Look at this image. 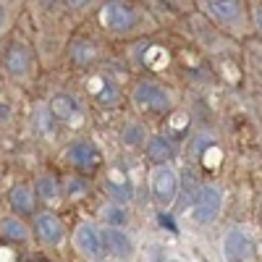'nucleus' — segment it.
I'll list each match as a JSON object with an SVG mask.
<instances>
[{"label": "nucleus", "instance_id": "nucleus-1", "mask_svg": "<svg viewBox=\"0 0 262 262\" xmlns=\"http://www.w3.org/2000/svg\"><path fill=\"white\" fill-rule=\"evenodd\" d=\"M100 34L111 39H144L160 29V21L147 0H102L95 11Z\"/></svg>", "mask_w": 262, "mask_h": 262}, {"label": "nucleus", "instance_id": "nucleus-2", "mask_svg": "<svg viewBox=\"0 0 262 262\" xmlns=\"http://www.w3.org/2000/svg\"><path fill=\"white\" fill-rule=\"evenodd\" d=\"M194 3H196V13H202L207 21H212L231 39H247L254 34L249 0H194Z\"/></svg>", "mask_w": 262, "mask_h": 262}, {"label": "nucleus", "instance_id": "nucleus-3", "mask_svg": "<svg viewBox=\"0 0 262 262\" xmlns=\"http://www.w3.org/2000/svg\"><path fill=\"white\" fill-rule=\"evenodd\" d=\"M128 100L134 105V111L147 113V116H168L170 111H176L179 95L170 84L160 79H139L134 81L128 92Z\"/></svg>", "mask_w": 262, "mask_h": 262}, {"label": "nucleus", "instance_id": "nucleus-4", "mask_svg": "<svg viewBox=\"0 0 262 262\" xmlns=\"http://www.w3.org/2000/svg\"><path fill=\"white\" fill-rule=\"evenodd\" d=\"M3 74L18 84H27L34 79L37 74V55L32 50V45L24 39L13 34L6 45H3Z\"/></svg>", "mask_w": 262, "mask_h": 262}, {"label": "nucleus", "instance_id": "nucleus-5", "mask_svg": "<svg viewBox=\"0 0 262 262\" xmlns=\"http://www.w3.org/2000/svg\"><path fill=\"white\" fill-rule=\"evenodd\" d=\"M84 90H86V95L92 97V102L100 105V107H116V105H121V100H123V92H121L118 81L107 74V71H100V69H95V71L86 74Z\"/></svg>", "mask_w": 262, "mask_h": 262}, {"label": "nucleus", "instance_id": "nucleus-6", "mask_svg": "<svg viewBox=\"0 0 262 262\" xmlns=\"http://www.w3.org/2000/svg\"><path fill=\"white\" fill-rule=\"evenodd\" d=\"M66 163H69L76 173H81V176L97 173L102 168V149L92 139H74L66 147Z\"/></svg>", "mask_w": 262, "mask_h": 262}, {"label": "nucleus", "instance_id": "nucleus-7", "mask_svg": "<svg viewBox=\"0 0 262 262\" xmlns=\"http://www.w3.org/2000/svg\"><path fill=\"white\" fill-rule=\"evenodd\" d=\"M221 207H223V194L221 189L215 186H200L191 200V217L194 223L200 226H210L217 221V215H221Z\"/></svg>", "mask_w": 262, "mask_h": 262}, {"label": "nucleus", "instance_id": "nucleus-8", "mask_svg": "<svg viewBox=\"0 0 262 262\" xmlns=\"http://www.w3.org/2000/svg\"><path fill=\"white\" fill-rule=\"evenodd\" d=\"M149 191H152L158 205H163V207L173 205L179 196V173L168 163L155 165V170H152V176H149Z\"/></svg>", "mask_w": 262, "mask_h": 262}, {"label": "nucleus", "instance_id": "nucleus-9", "mask_svg": "<svg viewBox=\"0 0 262 262\" xmlns=\"http://www.w3.org/2000/svg\"><path fill=\"white\" fill-rule=\"evenodd\" d=\"M48 111L50 116L58 121V126H81L84 121V113H81V105L76 100V95L71 92H55L50 100H48Z\"/></svg>", "mask_w": 262, "mask_h": 262}, {"label": "nucleus", "instance_id": "nucleus-10", "mask_svg": "<svg viewBox=\"0 0 262 262\" xmlns=\"http://www.w3.org/2000/svg\"><path fill=\"white\" fill-rule=\"evenodd\" d=\"M34 233H37V238L45 247H60L63 238H66L63 221H60L55 212H50V210L34 215Z\"/></svg>", "mask_w": 262, "mask_h": 262}, {"label": "nucleus", "instance_id": "nucleus-11", "mask_svg": "<svg viewBox=\"0 0 262 262\" xmlns=\"http://www.w3.org/2000/svg\"><path fill=\"white\" fill-rule=\"evenodd\" d=\"M74 247L76 252H81L90 259H102L105 257V247H102V233L95 223H81L74 231Z\"/></svg>", "mask_w": 262, "mask_h": 262}, {"label": "nucleus", "instance_id": "nucleus-12", "mask_svg": "<svg viewBox=\"0 0 262 262\" xmlns=\"http://www.w3.org/2000/svg\"><path fill=\"white\" fill-rule=\"evenodd\" d=\"M69 58L74 66H79V69L90 71V69H97V60H100V45L92 39V37H74L69 42Z\"/></svg>", "mask_w": 262, "mask_h": 262}, {"label": "nucleus", "instance_id": "nucleus-13", "mask_svg": "<svg viewBox=\"0 0 262 262\" xmlns=\"http://www.w3.org/2000/svg\"><path fill=\"white\" fill-rule=\"evenodd\" d=\"M102 186H105V191L111 194L118 205L131 202V196H134V184H131V176L121 165H111V168L105 170Z\"/></svg>", "mask_w": 262, "mask_h": 262}, {"label": "nucleus", "instance_id": "nucleus-14", "mask_svg": "<svg viewBox=\"0 0 262 262\" xmlns=\"http://www.w3.org/2000/svg\"><path fill=\"white\" fill-rule=\"evenodd\" d=\"M102 233V247H105V257L111 259H128L134 254V244H131V238L121 231V228H100Z\"/></svg>", "mask_w": 262, "mask_h": 262}, {"label": "nucleus", "instance_id": "nucleus-15", "mask_svg": "<svg viewBox=\"0 0 262 262\" xmlns=\"http://www.w3.org/2000/svg\"><path fill=\"white\" fill-rule=\"evenodd\" d=\"M252 254V236L242 228H231L223 238V257L228 262H244Z\"/></svg>", "mask_w": 262, "mask_h": 262}, {"label": "nucleus", "instance_id": "nucleus-16", "mask_svg": "<svg viewBox=\"0 0 262 262\" xmlns=\"http://www.w3.org/2000/svg\"><path fill=\"white\" fill-rule=\"evenodd\" d=\"M8 202H11L16 215H34V207H37L34 186H29V184H13L11 191H8Z\"/></svg>", "mask_w": 262, "mask_h": 262}, {"label": "nucleus", "instance_id": "nucleus-17", "mask_svg": "<svg viewBox=\"0 0 262 262\" xmlns=\"http://www.w3.org/2000/svg\"><path fill=\"white\" fill-rule=\"evenodd\" d=\"M34 194H37V200L42 202H58L60 200V194H63V184L58 181V176H53V173H39L37 181H34Z\"/></svg>", "mask_w": 262, "mask_h": 262}, {"label": "nucleus", "instance_id": "nucleus-18", "mask_svg": "<svg viewBox=\"0 0 262 262\" xmlns=\"http://www.w3.org/2000/svg\"><path fill=\"white\" fill-rule=\"evenodd\" d=\"M144 152H147V158L155 165H165L173 158V144L165 137H149L147 144H144Z\"/></svg>", "mask_w": 262, "mask_h": 262}, {"label": "nucleus", "instance_id": "nucleus-19", "mask_svg": "<svg viewBox=\"0 0 262 262\" xmlns=\"http://www.w3.org/2000/svg\"><path fill=\"white\" fill-rule=\"evenodd\" d=\"M0 236L8 238V242H27V238H29V228L24 226L21 217L11 215V217H3V221H0Z\"/></svg>", "mask_w": 262, "mask_h": 262}, {"label": "nucleus", "instance_id": "nucleus-20", "mask_svg": "<svg viewBox=\"0 0 262 262\" xmlns=\"http://www.w3.org/2000/svg\"><path fill=\"white\" fill-rule=\"evenodd\" d=\"M102 0H60V6L69 11L71 16H86V13H95L97 6Z\"/></svg>", "mask_w": 262, "mask_h": 262}, {"label": "nucleus", "instance_id": "nucleus-21", "mask_svg": "<svg viewBox=\"0 0 262 262\" xmlns=\"http://www.w3.org/2000/svg\"><path fill=\"white\" fill-rule=\"evenodd\" d=\"M121 139L128 144V147H142L147 144V128L142 123H128L123 131H121Z\"/></svg>", "mask_w": 262, "mask_h": 262}, {"label": "nucleus", "instance_id": "nucleus-22", "mask_svg": "<svg viewBox=\"0 0 262 262\" xmlns=\"http://www.w3.org/2000/svg\"><path fill=\"white\" fill-rule=\"evenodd\" d=\"M102 221H105L107 226H113V228H123V226L128 223V215H126V210H123L118 202H113V205L102 207Z\"/></svg>", "mask_w": 262, "mask_h": 262}, {"label": "nucleus", "instance_id": "nucleus-23", "mask_svg": "<svg viewBox=\"0 0 262 262\" xmlns=\"http://www.w3.org/2000/svg\"><path fill=\"white\" fill-rule=\"evenodd\" d=\"M86 179L79 176V173H74V176H69L63 181V194H69V196H84L86 194Z\"/></svg>", "mask_w": 262, "mask_h": 262}, {"label": "nucleus", "instance_id": "nucleus-24", "mask_svg": "<svg viewBox=\"0 0 262 262\" xmlns=\"http://www.w3.org/2000/svg\"><path fill=\"white\" fill-rule=\"evenodd\" d=\"M249 13H252V32L262 42V0H249Z\"/></svg>", "mask_w": 262, "mask_h": 262}, {"label": "nucleus", "instance_id": "nucleus-25", "mask_svg": "<svg viewBox=\"0 0 262 262\" xmlns=\"http://www.w3.org/2000/svg\"><path fill=\"white\" fill-rule=\"evenodd\" d=\"M13 27V11L8 6V0H0V37L8 34Z\"/></svg>", "mask_w": 262, "mask_h": 262}, {"label": "nucleus", "instance_id": "nucleus-26", "mask_svg": "<svg viewBox=\"0 0 262 262\" xmlns=\"http://www.w3.org/2000/svg\"><path fill=\"white\" fill-rule=\"evenodd\" d=\"M163 3H165L168 8H173V11L184 13V16H189V13L196 11V3H194V0H163Z\"/></svg>", "mask_w": 262, "mask_h": 262}, {"label": "nucleus", "instance_id": "nucleus-27", "mask_svg": "<svg viewBox=\"0 0 262 262\" xmlns=\"http://www.w3.org/2000/svg\"><path fill=\"white\" fill-rule=\"evenodd\" d=\"M160 226H165V228H170V231H176V223H173L170 215H165V212H160Z\"/></svg>", "mask_w": 262, "mask_h": 262}, {"label": "nucleus", "instance_id": "nucleus-28", "mask_svg": "<svg viewBox=\"0 0 262 262\" xmlns=\"http://www.w3.org/2000/svg\"><path fill=\"white\" fill-rule=\"evenodd\" d=\"M3 121H8V107L0 105V123H3Z\"/></svg>", "mask_w": 262, "mask_h": 262}, {"label": "nucleus", "instance_id": "nucleus-29", "mask_svg": "<svg viewBox=\"0 0 262 262\" xmlns=\"http://www.w3.org/2000/svg\"><path fill=\"white\" fill-rule=\"evenodd\" d=\"M0 71H3V48H0Z\"/></svg>", "mask_w": 262, "mask_h": 262}, {"label": "nucleus", "instance_id": "nucleus-30", "mask_svg": "<svg viewBox=\"0 0 262 262\" xmlns=\"http://www.w3.org/2000/svg\"><path fill=\"white\" fill-rule=\"evenodd\" d=\"M8 3H11V0H8Z\"/></svg>", "mask_w": 262, "mask_h": 262}]
</instances>
